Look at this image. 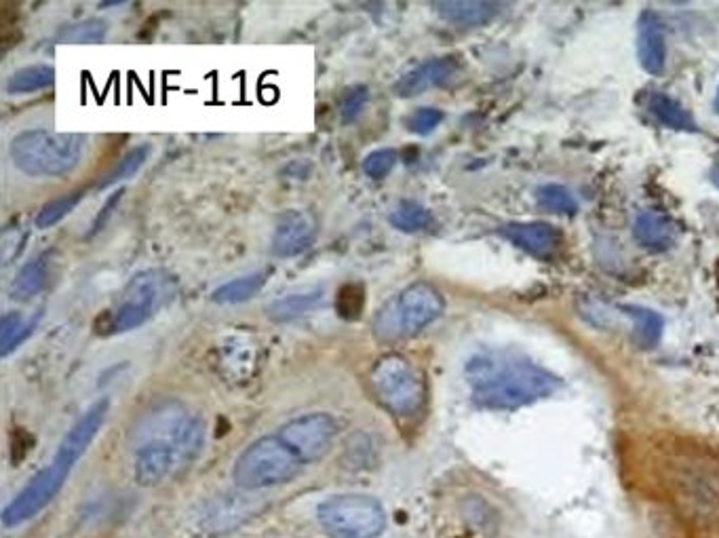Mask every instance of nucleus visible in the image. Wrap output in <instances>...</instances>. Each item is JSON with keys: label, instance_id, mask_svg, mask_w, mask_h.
<instances>
[{"label": "nucleus", "instance_id": "1", "mask_svg": "<svg viewBox=\"0 0 719 538\" xmlns=\"http://www.w3.org/2000/svg\"><path fill=\"white\" fill-rule=\"evenodd\" d=\"M340 433L338 421L327 412H310L292 418L240 452L233 479L243 490H262L294 481L309 465L330 454Z\"/></svg>", "mask_w": 719, "mask_h": 538}, {"label": "nucleus", "instance_id": "2", "mask_svg": "<svg viewBox=\"0 0 719 538\" xmlns=\"http://www.w3.org/2000/svg\"><path fill=\"white\" fill-rule=\"evenodd\" d=\"M129 439L134 477L152 488L197 461L206 446V423L182 401H163L137 421Z\"/></svg>", "mask_w": 719, "mask_h": 538}, {"label": "nucleus", "instance_id": "3", "mask_svg": "<svg viewBox=\"0 0 719 538\" xmlns=\"http://www.w3.org/2000/svg\"><path fill=\"white\" fill-rule=\"evenodd\" d=\"M471 399L483 410H517L557 393L563 383L515 351H483L467 361Z\"/></svg>", "mask_w": 719, "mask_h": 538}, {"label": "nucleus", "instance_id": "4", "mask_svg": "<svg viewBox=\"0 0 719 538\" xmlns=\"http://www.w3.org/2000/svg\"><path fill=\"white\" fill-rule=\"evenodd\" d=\"M108 410H110V399L103 397L78 418V423L62 439V443L53 456V463H49L42 471H38L35 477L26 484V488L9 502V506L2 513L4 526H17V524L28 522L60 495L72 468L85 456V452L94 443L96 435L102 429Z\"/></svg>", "mask_w": 719, "mask_h": 538}, {"label": "nucleus", "instance_id": "5", "mask_svg": "<svg viewBox=\"0 0 719 538\" xmlns=\"http://www.w3.org/2000/svg\"><path fill=\"white\" fill-rule=\"evenodd\" d=\"M444 311V293L426 281H416L377 309L372 331L380 342L408 340L437 322Z\"/></svg>", "mask_w": 719, "mask_h": 538}, {"label": "nucleus", "instance_id": "6", "mask_svg": "<svg viewBox=\"0 0 719 538\" xmlns=\"http://www.w3.org/2000/svg\"><path fill=\"white\" fill-rule=\"evenodd\" d=\"M85 143L80 134L28 129L13 138L9 152L13 165L30 178H64L78 167Z\"/></svg>", "mask_w": 719, "mask_h": 538}, {"label": "nucleus", "instance_id": "7", "mask_svg": "<svg viewBox=\"0 0 719 538\" xmlns=\"http://www.w3.org/2000/svg\"><path fill=\"white\" fill-rule=\"evenodd\" d=\"M177 284L168 271L152 268L136 275L121 293L116 306L100 315V336L125 334L150 322L168 302H172Z\"/></svg>", "mask_w": 719, "mask_h": 538}, {"label": "nucleus", "instance_id": "8", "mask_svg": "<svg viewBox=\"0 0 719 538\" xmlns=\"http://www.w3.org/2000/svg\"><path fill=\"white\" fill-rule=\"evenodd\" d=\"M370 387L377 403L395 418H413L424 405V380L410 359L384 355L370 372Z\"/></svg>", "mask_w": 719, "mask_h": 538}, {"label": "nucleus", "instance_id": "9", "mask_svg": "<svg viewBox=\"0 0 719 538\" xmlns=\"http://www.w3.org/2000/svg\"><path fill=\"white\" fill-rule=\"evenodd\" d=\"M321 528L334 538H377L386 530L382 504L368 495H338L317 509Z\"/></svg>", "mask_w": 719, "mask_h": 538}, {"label": "nucleus", "instance_id": "10", "mask_svg": "<svg viewBox=\"0 0 719 538\" xmlns=\"http://www.w3.org/2000/svg\"><path fill=\"white\" fill-rule=\"evenodd\" d=\"M667 488L690 520L698 524L719 522V473L714 475L698 463H678L667 477Z\"/></svg>", "mask_w": 719, "mask_h": 538}, {"label": "nucleus", "instance_id": "11", "mask_svg": "<svg viewBox=\"0 0 719 538\" xmlns=\"http://www.w3.org/2000/svg\"><path fill=\"white\" fill-rule=\"evenodd\" d=\"M317 241V222L300 210H287L276 217L273 253L276 258H296L309 251Z\"/></svg>", "mask_w": 719, "mask_h": 538}, {"label": "nucleus", "instance_id": "12", "mask_svg": "<svg viewBox=\"0 0 719 538\" xmlns=\"http://www.w3.org/2000/svg\"><path fill=\"white\" fill-rule=\"evenodd\" d=\"M500 235L538 260L553 258L561 248V233L547 222H515L500 228Z\"/></svg>", "mask_w": 719, "mask_h": 538}, {"label": "nucleus", "instance_id": "13", "mask_svg": "<svg viewBox=\"0 0 719 538\" xmlns=\"http://www.w3.org/2000/svg\"><path fill=\"white\" fill-rule=\"evenodd\" d=\"M637 55L648 74H660L667 62L665 26L654 11H644L637 20Z\"/></svg>", "mask_w": 719, "mask_h": 538}, {"label": "nucleus", "instance_id": "14", "mask_svg": "<svg viewBox=\"0 0 719 538\" xmlns=\"http://www.w3.org/2000/svg\"><path fill=\"white\" fill-rule=\"evenodd\" d=\"M458 60L451 58V55H446V58H435V60H429L420 66H416L413 71L408 72L395 87V91L401 96V98H416L429 89H435V87H442L449 83V78L458 72Z\"/></svg>", "mask_w": 719, "mask_h": 538}, {"label": "nucleus", "instance_id": "15", "mask_svg": "<svg viewBox=\"0 0 719 538\" xmlns=\"http://www.w3.org/2000/svg\"><path fill=\"white\" fill-rule=\"evenodd\" d=\"M503 2L489 0H442L433 2V9L439 17H444L454 26L462 28H478L496 20L503 13Z\"/></svg>", "mask_w": 719, "mask_h": 538}, {"label": "nucleus", "instance_id": "16", "mask_svg": "<svg viewBox=\"0 0 719 538\" xmlns=\"http://www.w3.org/2000/svg\"><path fill=\"white\" fill-rule=\"evenodd\" d=\"M633 235L640 246L646 250L667 251L671 250L678 241V228L667 215L656 212H642L635 217Z\"/></svg>", "mask_w": 719, "mask_h": 538}, {"label": "nucleus", "instance_id": "17", "mask_svg": "<svg viewBox=\"0 0 719 538\" xmlns=\"http://www.w3.org/2000/svg\"><path fill=\"white\" fill-rule=\"evenodd\" d=\"M323 289H310L300 293H289L283 298H276L266 306V315L271 322L287 323L296 322L307 317L312 311H317L323 304Z\"/></svg>", "mask_w": 719, "mask_h": 538}, {"label": "nucleus", "instance_id": "18", "mask_svg": "<svg viewBox=\"0 0 719 538\" xmlns=\"http://www.w3.org/2000/svg\"><path fill=\"white\" fill-rule=\"evenodd\" d=\"M51 255L42 253L35 260H30L15 277L13 286H11V296L15 300H30L38 296L42 289L49 286L51 279Z\"/></svg>", "mask_w": 719, "mask_h": 538}, {"label": "nucleus", "instance_id": "19", "mask_svg": "<svg viewBox=\"0 0 719 538\" xmlns=\"http://www.w3.org/2000/svg\"><path fill=\"white\" fill-rule=\"evenodd\" d=\"M266 277H269L266 273H249V275L237 277L233 281L213 289L211 300L218 304H243L262 291V287L266 286Z\"/></svg>", "mask_w": 719, "mask_h": 538}, {"label": "nucleus", "instance_id": "20", "mask_svg": "<svg viewBox=\"0 0 719 538\" xmlns=\"http://www.w3.org/2000/svg\"><path fill=\"white\" fill-rule=\"evenodd\" d=\"M650 112L662 125H667L675 132H690V134L698 132L694 116L680 102H675L673 98H669L665 93L652 96Z\"/></svg>", "mask_w": 719, "mask_h": 538}, {"label": "nucleus", "instance_id": "21", "mask_svg": "<svg viewBox=\"0 0 719 538\" xmlns=\"http://www.w3.org/2000/svg\"><path fill=\"white\" fill-rule=\"evenodd\" d=\"M622 311L635 322V345L640 349L656 347L665 329L662 317L646 306H622Z\"/></svg>", "mask_w": 719, "mask_h": 538}, {"label": "nucleus", "instance_id": "22", "mask_svg": "<svg viewBox=\"0 0 719 538\" xmlns=\"http://www.w3.org/2000/svg\"><path fill=\"white\" fill-rule=\"evenodd\" d=\"M53 80H55V71L51 66H30V68H22L9 76L7 91L13 96L35 93V91L51 87Z\"/></svg>", "mask_w": 719, "mask_h": 538}, {"label": "nucleus", "instance_id": "23", "mask_svg": "<svg viewBox=\"0 0 719 538\" xmlns=\"http://www.w3.org/2000/svg\"><path fill=\"white\" fill-rule=\"evenodd\" d=\"M388 222L393 228H397L401 233H418V230L431 228L433 214L416 201H401L393 210V214L388 215Z\"/></svg>", "mask_w": 719, "mask_h": 538}, {"label": "nucleus", "instance_id": "24", "mask_svg": "<svg viewBox=\"0 0 719 538\" xmlns=\"http://www.w3.org/2000/svg\"><path fill=\"white\" fill-rule=\"evenodd\" d=\"M365 286L363 284H344L336 293V313L344 322H359L365 311Z\"/></svg>", "mask_w": 719, "mask_h": 538}, {"label": "nucleus", "instance_id": "25", "mask_svg": "<svg viewBox=\"0 0 719 538\" xmlns=\"http://www.w3.org/2000/svg\"><path fill=\"white\" fill-rule=\"evenodd\" d=\"M108 35V24L103 20H85L70 24L60 30L58 42L69 45H98Z\"/></svg>", "mask_w": 719, "mask_h": 538}, {"label": "nucleus", "instance_id": "26", "mask_svg": "<svg viewBox=\"0 0 719 538\" xmlns=\"http://www.w3.org/2000/svg\"><path fill=\"white\" fill-rule=\"evenodd\" d=\"M536 199H538L541 208L550 214L574 215L579 212V203H577L574 195L566 186H559V184L541 186Z\"/></svg>", "mask_w": 719, "mask_h": 538}, {"label": "nucleus", "instance_id": "27", "mask_svg": "<svg viewBox=\"0 0 719 538\" xmlns=\"http://www.w3.org/2000/svg\"><path fill=\"white\" fill-rule=\"evenodd\" d=\"M36 320L24 322L20 313H7L2 317V329H0V351L2 358H7L13 349H17L35 329Z\"/></svg>", "mask_w": 719, "mask_h": 538}, {"label": "nucleus", "instance_id": "28", "mask_svg": "<svg viewBox=\"0 0 719 538\" xmlns=\"http://www.w3.org/2000/svg\"><path fill=\"white\" fill-rule=\"evenodd\" d=\"M83 190H74V192H69V195H62V197H58V199H53V201H49L40 212H38V215H36V226L38 228H51V226H55L58 222H62L66 215L80 203V199H83Z\"/></svg>", "mask_w": 719, "mask_h": 538}, {"label": "nucleus", "instance_id": "29", "mask_svg": "<svg viewBox=\"0 0 719 538\" xmlns=\"http://www.w3.org/2000/svg\"><path fill=\"white\" fill-rule=\"evenodd\" d=\"M148 154H150V148L148 146H137L136 150H132L129 154H125L121 159V163L98 184V188H108V186H112L116 182H123V179L136 176L137 172L141 170V165L146 163Z\"/></svg>", "mask_w": 719, "mask_h": 538}, {"label": "nucleus", "instance_id": "30", "mask_svg": "<svg viewBox=\"0 0 719 538\" xmlns=\"http://www.w3.org/2000/svg\"><path fill=\"white\" fill-rule=\"evenodd\" d=\"M444 112L437 108H418L404 121L406 129L416 136H429L444 123Z\"/></svg>", "mask_w": 719, "mask_h": 538}, {"label": "nucleus", "instance_id": "31", "mask_svg": "<svg viewBox=\"0 0 719 538\" xmlns=\"http://www.w3.org/2000/svg\"><path fill=\"white\" fill-rule=\"evenodd\" d=\"M397 159H399L397 150L382 148V150H376V152H372V154H368L363 159V172H365L368 178L380 182V179L386 178L395 170Z\"/></svg>", "mask_w": 719, "mask_h": 538}, {"label": "nucleus", "instance_id": "32", "mask_svg": "<svg viewBox=\"0 0 719 538\" xmlns=\"http://www.w3.org/2000/svg\"><path fill=\"white\" fill-rule=\"evenodd\" d=\"M370 102V89L365 85H355L350 87L343 96L340 102V112H343L344 123H352L361 116V112L365 110Z\"/></svg>", "mask_w": 719, "mask_h": 538}, {"label": "nucleus", "instance_id": "33", "mask_svg": "<svg viewBox=\"0 0 719 538\" xmlns=\"http://www.w3.org/2000/svg\"><path fill=\"white\" fill-rule=\"evenodd\" d=\"M711 179H714V184H716V186L719 188V165L716 167V170H714V172H711Z\"/></svg>", "mask_w": 719, "mask_h": 538}, {"label": "nucleus", "instance_id": "34", "mask_svg": "<svg viewBox=\"0 0 719 538\" xmlns=\"http://www.w3.org/2000/svg\"><path fill=\"white\" fill-rule=\"evenodd\" d=\"M714 108H716V112L719 114V89H718V96H716V104H714Z\"/></svg>", "mask_w": 719, "mask_h": 538}]
</instances>
